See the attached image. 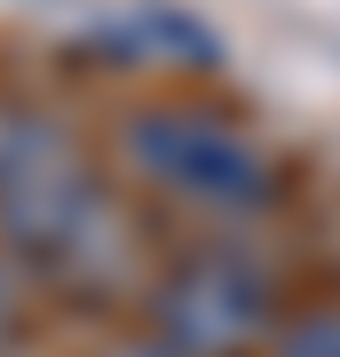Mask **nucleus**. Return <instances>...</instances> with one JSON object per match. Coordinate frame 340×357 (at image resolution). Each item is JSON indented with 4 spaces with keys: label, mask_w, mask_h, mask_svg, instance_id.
Listing matches in <instances>:
<instances>
[{
    "label": "nucleus",
    "mask_w": 340,
    "mask_h": 357,
    "mask_svg": "<svg viewBox=\"0 0 340 357\" xmlns=\"http://www.w3.org/2000/svg\"><path fill=\"white\" fill-rule=\"evenodd\" d=\"M285 286L261 255L238 246H198L166 262L151 286V342L166 357H253V342H277Z\"/></svg>",
    "instance_id": "obj_1"
},
{
    "label": "nucleus",
    "mask_w": 340,
    "mask_h": 357,
    "mask_svg": "<svg viewBox=\"0 0 340 357\" xmlns=\"http://www.w3.org/2000/svg\"><path fill=\"white\" fill-rule=\"evenodd\" d=\"M135 167L143 183L198 215H253L269 199V167L261 151L238 135V128H214V119H182V112H159L135 128Z\"/></svg>",
    "instance_id": "obj_2"
},
{
    "label": "nucleus",
    "mask_w": 340,
    "mask_h": 357,
    "mask_svg": "<svg viewBox=\"0 0 340 357\" xmlns=\"http://www.w3.org/2000/svg\"><path fill=\"white\" fill-rule=\"evenodd\" d=\"M16 333V278H8V255H0V342Z\"/></svg>",
    "instance_id": "obj_3"
},
{
    "label": "nucleus",
    "mask_w": 340,
    "mask_h": 357,
    "mask_svg": "<svg viewBox=\"0 0 340 357\" xmlns=\"http://www.w3.org/2000/svg\"><path fill=\"white\" fill-rule=\"evenodd\" d=\"M111 357H166V349L151 342V333H143V342H127V349H111Z\"/></svg>",
    "instance_id": "obj_4"
}]
</instances>
